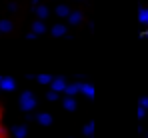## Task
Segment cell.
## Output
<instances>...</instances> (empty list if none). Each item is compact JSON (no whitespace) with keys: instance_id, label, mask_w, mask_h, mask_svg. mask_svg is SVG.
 <instances>
[{"instance_id":"ba28073f","label":"cell","mask_w":148,"mask_h":138,"mask_svg":"<svg viewBox=\"0 0 148 138\" xmlns=\"http://www.w3.org/2000/svg\"><path fill=\"white\" fill-rule=\"evenodd\" d=\"M38 16L44 18V16H46V8H38Z\"/></svg>"},{"instance_id":"6da1fadb","label":"cell","mask_w":148,"mask_h":138,"mask_svg":"<svg viewBox=\"0 0 148 138\" xmlns=\"http://www.w3.org/2000/svg\"><path fill=\"white\" fill-rule=\"evenodd\" d=\"M0 88H4V90H12V88H14V82H12L10 78H0Z\"/></svg>"},{"instance_id":"9c48e42d","label":"cell","mask_w":148,"mask_h":138,"mask_svg":"<svg viewBox=\"0 0 148 138\" xmlns=\"http://www.w3.org/2000/svg\"><path fill=\"white\" fill-rule=\"evenodd\" d=\"M0 30H10V24H8V22H2V24H0Z\"/></svg>"},{"instance_id":"8992f818","label":"cell","mask_w":148,"mask_h":138,"mask_svg":"<svg viewBox=\"0 0 148 138\" xmlns=\"http://www.w3.org/2000/svg\"><path fill=\"white\" fill-rule=\"evenodd\" d=\"M78 20H80V14H78V12L70 16V22H72V24H76V22H78Z\"/></svg>"},{"instance_id":"5b68a950","label":"cell","mask_w":148,"mask_h":138,"mask_svg":"<svg viewBox=\"0 0 148 138\" xmlns=\"http://www.w3.org/2000/svg\"><path fill=\"white\" fill-rule=\"evenodd\" d=\"M64 86H66V84H64L62 80H54V88H56V90H60V88H64Z\"/></svg>"},{"instance_id":"3957f363","label":"cell","mask_w":148,"mask_h":138,"mask_svg":"<svg viewBox=\"0 0 148 138\" xmlns=\"http://www.w3.org/2000/svg\"><path fill=\"white\" fill-rule=\"evenodd\" d=\"M22 106H24V108H28V106H32V100H30V96H28V94L24 96V102H22Z\"/></svg>"},{"instance_id":"52a82bcc","label":"cell","mask_w":148,"mask_h":138,"mask_svg":"<svg viewBox=\"0 0 148 138\" xmlns=\"http://www.w3.org/2000/svg\"><path fill=\"white\" fill-rule=\"evenodd\" d=\"M42 30H44V26H42V24H36V26H34V32H36V34H40Z\"/></svg>"},{"instance_id":"7a4b0ae2","label":"cell","mask_w":148,"mask_h":138,"mask_svg":"<svg viewBox=\"0 0 148 138\" xmlns=\"http://www.w3.org/2000/svg\"><path fill=\"white\" fill-rule=\"evenodd\" d=\"M52 32H54L56 36H60V34H64V32H66V28H64V26H54V30H52Z\"/></svg>"},{"instance_id":"277c9868","label":"cell","mask_w":148,"mask_h":138,"mask_svg":"<svg viewBox=\"0 0 148 138\" xmlns=\"http://www.w3.org/2000/svg\"><path fill=\"white\" fill-rule=\"evenodd\" d=\"M58 14H60V16H66V14H68V8H66V6H58Z\"/></svg>"}]
</instances>
